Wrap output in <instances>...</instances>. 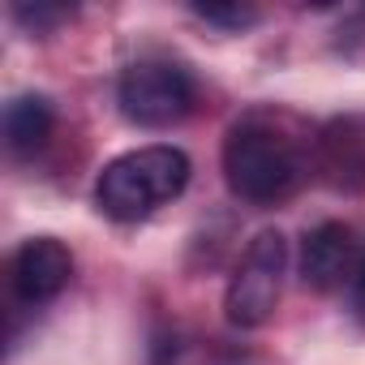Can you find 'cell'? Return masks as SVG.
I'll use <instances>...</instances> for the list:
<instances>
[{
  "mask_svg": "<svg viewBox=\"0 0 365 365\" xmlns=\"http://www.w3.org/2000/svg\"><path fill=\"white\" fill-rule=\"evenodd\" d=\"M190 155L180 146H138L112 159L95 180V202L116 224H138L185 194L190 185Z\"/></svg>",
  "mask_w": 365,
  "mask_h": 365,
  "instance_id": "cell-1",
  "label": "cell"
},
{
  "mask_svg": "<svg viewBox=\"0 0 365 365\" xmlns=\"http://www.w3.org/2000/svg\"><path fill=\"white\" fill-rule=\"evenodd\" d=\"M301 155L297 146L262 125V120H241L228 129L224 138V176H228V190L254 207H275L284 198L297 194L301 185Z\"/></svg>",
  "mask_w": 365,
  "mask_h": 365,
  "instance_id": "cell-2",
  "label": "cell"
},
{
  "mask_svg": "<svg viewBox=\"0 0 365 365\" xmlns=\"http://www.w3.org/2000/svg\"><path fill=\"white\" fill-rule=\"evenodd\" d=\"M116 99H120V112L133 125L168 129V125L185 120L194 112L198 82H194V73L185 65L172 61V56H142V61H133L120 73Z\"/></svg>",
  "mask_w": 365,
  "mask_h": 365,
  "instance_id": "cell-3",
  "label": "cell"
},
{
  "mask_svg": "<svg viewBox=\"0 0 365 365\" xmlns=\"http://www.w3.org/2000/svg\"><path fill=\"white\" fill-rule=\"evenodd\" d=\"M288 271V241L284 232H258L237 262L228 292H224V314L232 327H262L275 314L279 288Z\"/></svg>",
  "mask_w": 365,
  "mask_h": 365,
  "instance_id": "cell-4",
  "label": "cell"
},
{
  "mask_svg": "<svg viewBox=\"0 0 365 365\" xmlns=\"http://www.w3.org/2000/svg\"><path fill=\"white\" fill-rule=\"evenodd\" d=\"M73 275V254L56 241V237H35L26 241L18 254H14V267H9V279H14V292L26 301V305H43L52 297L65 292Z\"/></svg>",
  "mask_w": 365,
  "mask_h": 365,
  "instance_id": "cell-5",
  "label": "cell"
},
{
  "mask_svg": "<svg viewBox=\"0 0 365 365\" xmlns=\"http://www.w3.org/2000/svg\"><path fill=\"white\" fill-rule=\"evenodd\" d=\"M356 262H361L356 237L348 224H335V220L318 224L301 245V279H305V288H318V292H331L344 279H352Z\"/></svg>",
  "mask_w": 365,
  "mask_h": 365,
  "instance_id": "cell-6",
  "label": "cell"
},
{
  "mask_svg": "<svg viewBox=\"0 0 365 365\" xmlns=\"http://www.w3.org/2000/svg\"><path fill=\"white\" fill-rule=\"evenodd\" d=\"M52 125H56V112L43 95H18L5 108V146L14 155H35L52 138Z\"/></svg>",
  "mask_w": 365,
  "mask_h": 365,
  "instance_id": "cell-7",
  "label": "cell"
},
{
  "mask_svg": "<svg viewBox=\"0 0 365 365\" xmlns=\"http://www.w3.org/2000/svg\"><path fill=\"white\" fill-rule=\"evenodd\" d=\"M194 14L202 22H215V26H228V31H241V26H254L258 22V9L254 5H194Z\"/></svg>",
  "mask_w": 365,
  "mask_h": 365,
  "instance_id": "cell-8",
  "label": "cell"
},
{
  "mask_svg": "<svg viewBox=\"0 0 365 365\" xmlns=\"http://www.w3.org/2000/svg\"><path fill=\"white\" fill-rule=\"evenodd\" d=\"M14 14H18V22H26V26H35V31H48L52 22H65V18H69L65 5H35V9H31V5H18Z\"/></svg>",
  "mask_w": 365,
  "mask_h": 365,
  "instance_id": "cell-9",
  "label": "cell"
}]
</instances>
